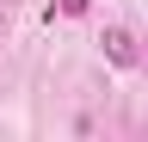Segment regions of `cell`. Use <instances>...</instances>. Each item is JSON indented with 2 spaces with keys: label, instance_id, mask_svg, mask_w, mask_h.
<instances>
[{
  "label": "cell",
  "instance_id": "6da1fadb",
  "mask_svg": "<svg viewBox=\"0 0 148 142\" xmlns=\"http://www.w3.org/2000/svg\"><path fill=\"white\" fill-rule=\"evenodd\" d=\"M105 56L117 62V68H136V37H130L123 25H111V31H105Z\"/></svg>",
  "mask_w": 148,
  "mask_h": 142
},
{
  "label": "cell",
  "instance_id": "7a4b0ae2",
  "mask_svg": "<svg viewBox=\"0 0 148 142\" xmlns=\"http://www.w3.org/2000/svg\"><path fill=\"white\" fill-rule=\"evenodd\" d=\"M62 12H68V19H80V12H86V0H62Z\"/></svg>",
  "mask_w": 148,
  "mask_h": 142
}]
</instances>
